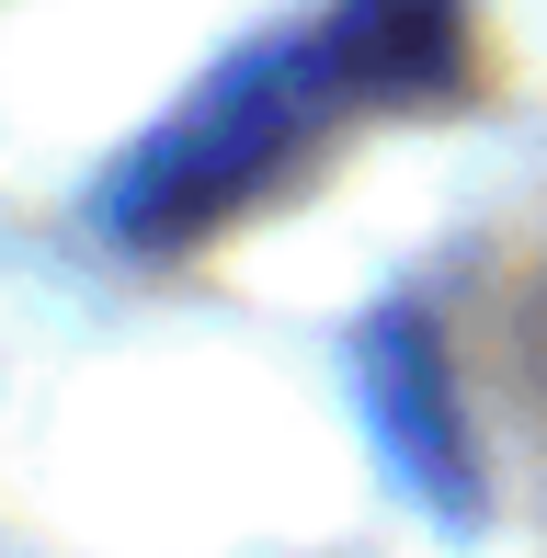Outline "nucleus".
Returning <instances> with one entry per match:
<instances>
[{
    "mask_svg": "<svg viewBox=\"0 0 547 558\" xmlns=\"http://www.w3.org/2000/svg\"><path fill=\"white\" fill-rule=\"evenodd\" d=\"M354 376H365V411H377L388 456L411 468V490H422V501H467L457 399H445V365L422 353L411 319H377V331H365V353H354Z\"/></svg>",
    "mask_w": 547,
    "mask_h": 558,
    "instance_id": "2",
    "label": "nucleus"
},
{
    "mask_svg": "<svg viewBox=\"0 0 547 558\" xmlns=\"http://www.w3.org/2000/svg\"><path fill=\"white\" fill-rule=\"evenodd\" d=\"M467 69V23L457 0H331L319 23L229 58L160 137L114 171L104 217L114 240L137 251H183L206 228H229L252 194H274L342 114H400V104H434L457 92Z\"/></svg>",
    "mask_w": 547,
    "mask_h": 558,
    "instance_id": "1",
    "label": "nucleus"
}]
</instances>
